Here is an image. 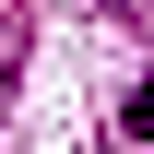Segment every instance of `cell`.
Instances as JSON below:
<instances>
[{"mask_svg":"<svg viewBox=\"0 0 154 154\" xmlns=\"http://www.w3.org/2000/svg\"><path fill=\"white\" fill-rule=\"evenodd\" d=\"M131 142H154V59H142V83H131Z\"/></svg>","mask_w":154,"mask_h":154,"instance_id":"cell-1","label":"cell"}]
</instances>
